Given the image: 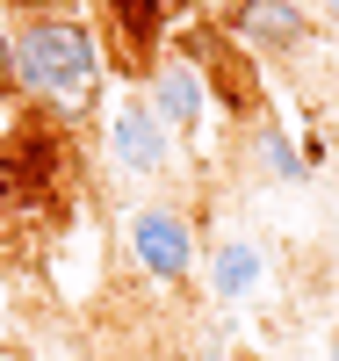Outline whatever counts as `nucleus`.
I'll use <instances>...</instances> for the list:
<instances>
[{
	"label": "nucleus",
	"mask_w": 339,
	"mask_h": 361,
	"mask_svg": "<svg viewBox=\"0 0 339 361\" xmlns=\"http://www.w3.org/2000/svg\"><path fill=\"white\" fill-rule=\"evenodd\" d=\"M15 94L37 109H87L101 87V37L80 15H15Z\"/></svg>",
	"instance_id": "f257e3e1"
},
{
	"label": "nucleus",
	"mask_w": 339,
	"mask_h": 361,
	"mask_svg": "<svg viewBox=\"0 0 339 361\" xmlns=\"http://www.w3.org/2000/svg\"><path fill=\"white\" fill-rule=\"evenodd\" d=\"M123 246H130V267L152 275L159 289H180L195 275V224L173 202H137L130 224H123Z\"/></svg>",
	"instance_id": "f03ea898"
},
{
	"label": "nucleus",
	"mask_w": 339,
	"mask_h": 361,
	"mask_svg": "<svg viewBox=\"0 0 339 361\" xmlns=\"http://www.w3.org/2000/svg\"><path fill=\"white\" fill-rule=\"evenodd\" d=\"M144 102L159 109V123L173 137H195L202 130V109H209V73L195 66L188 51H159L144 73Z\"/></svg>",
	"instance_id": "7ed1b4c3"
},
{
	"label": "nucleus",
	"mask_w": 339,
	"mask_h": 361,
	"mask_svg": "<svg viewBox=\"0 0 339 361\" xmlns=\"http://www.w3.org/2000/svg\"><path fill=\"white\" fill-rule=\"evenodd\" d=\"M173 145L180 137L159 123V109H152L144 94H116V109H109V152H116L123 173H166Z\"/></svg>",
	"instance_id": "20e7f679"
},
{
	"label": "nucleus",
	"mask_w": 339,
	"mask_h": 361,
	"mask_svg": "<svg viewBox=\"0 0 339 361\" xmlns=\"http://www.w3.org/2000/svg\"><path fill=\"white\" fill-rule=\"evenodd\" d=\"M224 37L245 44V51H274V58H296L303 44L318 37V22L296 8V0H238L231 22H224Z\"/></svg>",
	"instance_id": "39448f33"
},
{
	"label": "nucleus",
	"mask_w": 339,
	"mask_h": 361,
	"mask_svg": "<svg viewBox=\"0 0 339 361\" xmlns=\"http://www.w3.org/2000/svg\"><path fill=\"white\" fill-rule=\"evenodd\" d=\"M260 275H267V260H260L253 238H224L217 260H209V289H217V304H238L245 289H260Z\"/></svg>",
	"instance_id": "423d86ee"
},
{
	"label": "nucleus",
	"mask_w": 339,
	"mask_h": 361,
	"mask_svg": "<svg viewBox=\"0 0 339 361\" xmlns=\"http://www.w3.org/2000/svg\"><path fill=\"white\" fill-rule=\"evenodd\" d=\"M253 166H260L267 180H282V188H296V180L311 173V152H296L282 123H260V130H253Z\"/></svg>",
	"instance_id": "0eeeda50"
},
{
	"label": "nucleus",
	"mask_w": 339,
	"mask_h": 361,
	"mask_svg": "<svg viewBox=\"0 0 339 361\" xmlns=\"http://www.w3.org/2000/svg\"><path fill=\"white\" fill-rule=\"evenodd\" d=\"M166 8H173V0H109L116 29H123V37H137V66H144V73H152V51H144V37H159Z\"/></svg>",
	"instance_id": "6e6552de"
},
{
	"label": "nucleus",
	"mask_w": 339,
	"mask_h": 361,
	"mask_svg": "<svg viewBox=\"0 0 339 361\" xmlns=\"http://www.w3.org/2000/svg\"><path fill=\"white\" fill-rule=\"evenodd\" d=\"M15 87V37H8V22H0V94Z\"/></svg>",
	"instance_id": "1a4fd4ad"
},
{
	"label": "nucleus",
	"mask_w": 339,
	"mask_h": 361,
	"mask_svg": "<svg viewBox=\"0 0 339 361\" xmlns=\"http://www.w3.org/2000/svg\"><path fill=\"white\" fill-rule=\"evenodd\" d=\"M22 15H73V0H15Z\"/></svg>",
	"instance_id": "9d476101"
},
{
	"label": "nucleus",
	"mask_w": 339,
	"mask_h": 361,
	"mask_svg": "<svg viewBox=\"0 0 339 361\" xmlns=\"http://www.w3.org/2000/svg\"><path fill=\"white\" fill-rule=\"evenodd\" d=\"M318 15H325V22H339V0H318Z\"/></svg>",
	"instance_id": "9b49d317"
},
{
	"label": "nucleus",
	"mask_w": 339,
	"mask_h": 361,
	"mask_svg": "<svg viewBox=\"0 0 339 361\" xmlns=\"http://www.w3.org/2000/svg\"><path fill=\"white\" fill-rule=\"evenodd\" d=\"M152 361H188V354H152Z\"/></svg>",
	"instance_id": "f8f14e48"
},
{
	"label": "nucleus",
	"mask_w": 339,
	"mask_h": 361,
	"mask_svg": "<svg viewBox=\"0 0 339 361\" xmlns=\"http://www.w3.org/2000/svg\"><path fill=\"white\" fill-rule=\"evenodd\" d=\"M332 361H339V333H332Z\"/></svg>",
	"instance_id": "ddd939ff"
}]
</instances>
